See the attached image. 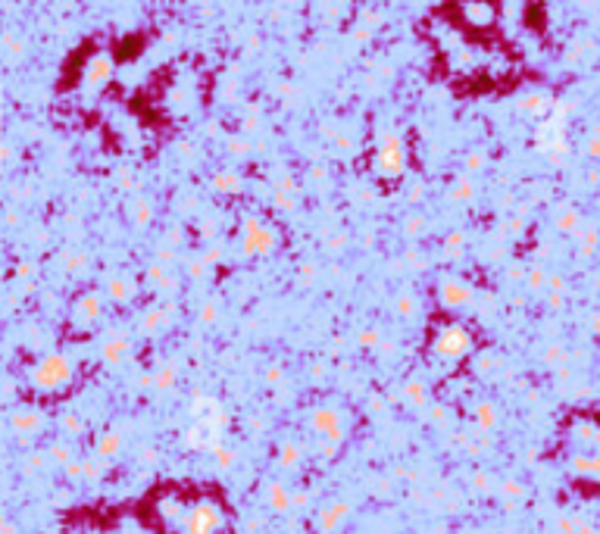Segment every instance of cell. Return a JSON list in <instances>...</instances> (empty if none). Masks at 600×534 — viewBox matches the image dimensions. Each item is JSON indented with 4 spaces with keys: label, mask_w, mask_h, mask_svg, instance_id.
Listing matches in <instances>:
<instances>
[{
    "label": "cell",
    "mask_w": 600,
    "mask_h": 534,
    "mask_svg": "<svg viewBox=\"0 0 600 534\" xmlns=\"http://www.w3.org/2000/svg\"><path fill=\"white\" fill-rule=\"evenodd\" d=\"M0 519H3V513H0Z\"/></svg>",
    "instance_id": "obj_4"
},
{
    "label": "cell",
    "mask_w": 600,
    "mask_h": 534,
    "mask_svg": "<svg viewBox=\"0 0 600 534\" xmlns=\"http://www.w3.org/2000/svg\"><path fill=\"white\" fill-rule=\"evenodd\" d=\"M435 350H438V356H444V359H456V356H462V353L469 350V334H466V331H460V328H450V331L438 334Z\"/></svg>",
    "instance_id": "obj_3"
},
{
    "label": "cell",
    "mask_w": 600,
    "mask_h": 534,
    "mask_svg": "<svg viewBox=\"0 0 600 534\" xmlns=\"http://www.w3.org/2000/svg\"><path fill=\"white\" fill-rule=\"evenodd\" d=\"M31 381L38 384V388L44 390H53L60 388V384L69 381V363L62 356H47L38 363V369L31 372Z\"/></svg>",
    "instance_id": "obj_1"
},
{
    "label": "cell",
    "mask_w": 600,
    "mask_h": 534,
    "mask_svg": "<svg viewBox=\"0 0 600 534\" xmlns=\"http://www.w3.org/2000/svg\"><path fill=\"white\" fill-rule=\"evenodd\" d=\"M219 525H222V515H219L216 506H197V509H191L185 519L188 534H212Z\"/></svg>",
    "instance_id": "obj_2"
},
{
    "label": "cell",
    "mask_w": 600,
    "mask_h": 534,
    "mask_svg": "<svg viewBox=\"0 0 600 534\" xmlns=\"http://www.w3.org/2000/svg\"><path fill=\"white\" fill-rule=\"evenodd\" d=\"M0 103H3V101H0Z\"/></svg>",
    "instance_id": "obj_5"
}]
</instances>
